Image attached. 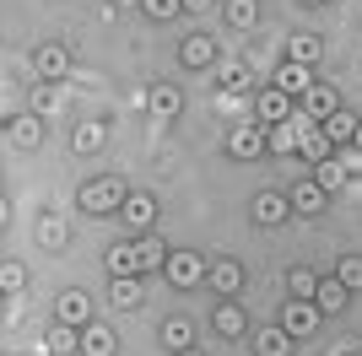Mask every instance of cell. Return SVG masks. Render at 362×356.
<instances>
[{"label": "cell", "instance_id": "1", "mask_svg": "<svg viewBox=\"0 0 362 356\" xmlns=\"http://www.w3.org/2000/svg\"><path fill=\"white\" fill-rule=\"evenodd\" d=\"M130 200V189H124V178H87L81 184V194H76V206L87 210V216H119V206Z\"/></svg>", "mask_w": 362, "mask_h": 356}, {"label": "cell", "instance_id": "2", "mask_svg": "<svg viewBox=\"0 0 362 356\" xmlns=\"http://www.w3.org/2000/svg\"><path fill=\"white\" fill-rule=\"evenodd\" d=\"M206 275H211V259L195 249H173L163 265V281L173 286V292H195V286H206Z\"/></svg>", "mask_w": 362, "mask_h": 356}, {"label": "cell", "instance_id": "3", "mask_svg": "<svg viewBox=\"0 0 362 356\" xmlns=\"http://www.w3.org/2000/svg\"><path fill=\"white\" fill-rule=\"evenodd\" d=\"M227 157L233 162H259V157H271V141H265V124H238V130H227Z\"/></svg>", "mask_w": 362, "mask_h": 356}, {"label": "cell", "instance_id": "4", "mask_svg": "<svg viewBox=\"0 0 362 356\" xmlns=\"http://www.w3.org/2000/svg\"><path fill=\"white\" fill-rule=\"evenodd\" d=\"M157 216H163V206H157V194H146V189H130V200L119 206V222L130 227V232H157Z\"/></svg>", "mask_w": 362, "mask_h": 356}, {"label": "cell", "instance_id": "5", "mask_svg": "<svg viewBox=\"0 0 362 356\" xmlns=\"http://www.w3.org/2000/svg\"><path fill=\"white\" fill-rule=\"evenodd\" d=\"M319 319H325V313H319L314 302H308V297H287V302H281V319H276V324L287 329L292 340H303V335H314V329H319Z\"/></svg>", "mask_w": 362, "mask_h": 356}, {"label": "cell", "instance_id": "6", "mask_svg": "<svg viewBox=\"0 0 362 356\" xmlns=\"http://www.w3.org/2000/svg\"><path fill=\"white\" fill-rule=\"evenodd\" d=\"M33 71H38V81H65V76H71V49H65L60 38L38 44L33 49Z\"/></svg>", "mask_w": 362, "mask_h": 356}, {"label": "cell", "instance_id": "7", "mask_svg": "<svg viewBox=\"0 0 362 356\" xmlns=\"http://www.w3.org/2000/svg\"><path fill=\"white\" fill-rule=\"evenodd\" d=\"M298 97L292 92H281V87H265V92H255V114H259V124H287L292 114H298Z\"/></svg>", "mask_w": 362, "mask_h": 356}, {"label": "cell", "instance_id": "8", "mask_svg": "<svg viewBox=\"0 0 362 356\" xmlns=\"http://www.w3.org/2000/svg\"><path fill=\"white\" fill-rule=\"evenodd\" d=\"M54 319H60V324L87 329V324H92V297L81 292V286H65V292L54 297Z\"/></svg>", "mask_w": 362, "mask_h": 356}, {"label": "cell", "instance_id": "9", "mask_svg": "<svg viewBox=\"0 0 362 356\" xmlns=\"http://www.w3.org/2000/svg\"><path fill=\"white\" fill-rule=\"evenodd\" d=\"M211 329L222 335V340H238V335H249V313L238 308V297H222L211 308Z\"/></svg>", "mask_w": 362, "mask_h": 356}, {"label": "cell", "instance_id": "10", "mask_svg": "<svg viewBox=\"0 0 362 356\" xmlns=\"http://www.w3.org/2000/svg\"><path fill=\"white\" fill-rule=\"evenodd\" d=\"M243 281H249V270H243L238 259H211V275H206V286H211L216 297H238Z\"/></svg>", "mask_w": 362, "mask_h": 356}, {"label": "cell", "instance_id": "11", "mask_svg": "<svg viewBox=\"0 0 362 356\" xmlns=\"http://www.w3.org/2000/svg\"><path fill=\"white\" fill-rule=\"evenodd\" d=\"M6 141H11L16 151H38V141H44V119H38V114H11V119H6Z\"/></svg>", "mask_w": 362, "mask_h": 356}, {"label": "cell", "instance_id": "12", "mask_svg": "<svg viewBox=\"0 0 362 356\" xmlns=\"http://www.w3.org/2000/svg\"><path fill=\"white\" fill-rule=\"evenodd\" d=\"M298 103H303V114L314 119V124H325V119H330V114H335V108H341V92H335V87H330V81H314V87L303 92Z\"/></svg>", "mask_w": 362, "mask_h": 356}, {"label": "cell", "instance_id": "13", "mask_svg": "<svg viewBox=\"0 0 362 356\" xmlns=\"http://www.w3.org/2000/svg\"><path fill=\"white\" fill-rule=\"evenodd\" d=\"M287 216H292V200H287L281 189H259V194H255V222H259V227H281Z\"/></svg>", "mask_w": 362, "mask_h": 356}, {"label": "cell", "instance_id": "14", "mask_svg": "<svg viewBox=\"0 0 362 356\" xmlns=\"http://www.w3.org/2000/svg\"><path fill=\"white\" fill-rule=\"evenodd\" d=\"M179 65L184 71H206V65H216V44L206 38V32H189L179 44Z\"/></svg>", "mask_w": 362, "mask_h": 356}, {"label": "cell", "instance_id": "15", "mask_svg": "<svg viewBox=\"0 0 362 356\" xmlns=\"http://www.w3.org/2000/svg\"><path fill=\"white\" fill-rule=\"evenodd\" d=\"M346 302H351V292L335 281V270H325V275H319V292H314V308L330 319V313H346Z\"/></svg>", "mask_w": 362, "mask_h": 356}, {"label": "cell", "instance_id": "16", "mask_svg": "<svg viewBox=\"0 0 362 356\" xmlns=\"http://www.w3.org/2000/svg\"><path fill=\"white\" fill-rule=\"evenodd\" d=\"M184 108V92L173 87V81H151L146 87V114H157V119H173Z\"/></svg>", "mask_w": 362, "mask_h": 356}, {"label": "cell", "instance_id": "17", "mask_svg": "<svg viewBox=\"0 0 362 356\" xmlns=\"http://www.w3.org/2000/svg\"><path fill=\"white\" fill-rule=\"evenodd\" d=\"M103 265H108V281H114V275H146V265H141V254H136V237H130V243H114V249L103 254Z\"/></svg>", "mask_w": 362, "mask_h": 356}, {"label": "cell", "instance_id": "18", "mask_svg": "<svg viewBox=\"0 0 362 356\" xmlns=\"http://www.w3.org/2000/svg\"><path fill=\"white\" fill-rule=\"evenodd\" d=\"M287 200H292V210H298V216H319V210H325V200H330V194L319 189L314 178H298V184H292V189H287Z\"/></svg>", "mask_w": 362, "mask_h": 356}, {"label": "cell", "instance_id": "19", "mask_svg": "<svg viewBox=\"0 0 362 356\" xmlns=\"http://www.w3.org/2000/svg\"><path fill=\"white\" fill-rule=\"evenodd\" d=\"M71 351H81V329L54 319V324L44 329V356H71Z\"/></svg>", "mask_w": 362, "mask_h": 356}, {"label": "cell", "instance_id": "20", "mask_svg": "<svg viewBox=\"0 0 362 356\" xmlns=\"http://www.w3.org/2000/svg\"><path fill=\"white\" fill-rule=\"evenodd\" d=\"M81 356H119V335L108 324H87L81 329Z\"/></svg>", "mask_w": 362, "mask_h": 356}, {"label": "cell", "instance_id": "21", "mask_svg": "<svg viewBox=\"0 0 362 356\" xmlns=\"http://www.w3.org/2000/svg\"><path fill=\"white\" fill-rule=\"evenodd\" d=\"M276 87L303 97V92L314 87V65H298V59H281V71H276Z\"/></svg>", "mask_w": 362, "mask_h": 356}, {"label": "cell", "instance_id": "22", "mask_svg": "<svg viewBox=\"0 0 362 356\" xmlns=\"http://www.w3.org/2000/svg\"><path fill=\"white\" fill-rule=\"evenodd\" d=\"M292 335L281 324H265V329H255V356H292Z\"/></svg>", "mask_w": 362, "mask_h": 356}, {"label": "cell", "instance_id": "23", "mask_svg": "<svg viewBox=\"0 0 362 356\" xmlns=\"http://www.w3.org/2000/svg\"><path fill=\"white\" fill-rule=\"evenodd\" d=\"M357 124H362V119L351 114V108H335V114L325 119V135H330V141H335V151H346L351 141H357Z\"/></svg>", "mask_w": 362, "mask_h": 356}, {"label": "cell", "instance_id": "24", "mask_svg": "<svg viewBox=\"0 0 362 356\" xmlns=\"http://www.w3.org/2000/svg\"><path fill=\"white\" fill-rule=\"evenodd\" d=\"M265 141H271V157H292V151L303 146L298 119H287V124H265Z\"/></svg>", "mask_w": 362, "mask_h": 356}, {"label": "cell", "instance_id": "25", "mask_svg": "<svg viewBox=\"0 0 362 356\" xmlns=\"http://www.w3.org/2000/svg\"><path fill=\"white\" fill-rule=\"evenodd\" d=\"M103 141H108V124H103V119H81V124H76V135H71V146L81 151V157L103 151Z\"/></svg>", "mask_w": 362, "mask_h": 356}, {"label": "cell", "instance_id": "26", "mask_svg": "<svg viewBox=\"0 0 362 356\" xmlns=\"http://www.w3.org/2000/svg\"><path fill=\"white\" fill-rule=\"evenodd\" d=\"M319 54H325V38H319V32H292L287 38V59H298V65H314Z\"/></svg>", "mask_w": 362, "mask_h": 356}, {"label": "cell", "instance_id": "27", "mask_svg": "<svg viewBox=\"0 0 362 356\" xmlns=\"http://www.w3.org/2000/svg\"><path fill=\"white\" fill-rule=\"evenodd\" d=\"M136 254H141V265H146V275H151V270L168 265V254H173V249H168L157 232H141V237H136Z\"/></svg>", "mask_w": 362, "mask_h": 356}, {"label": "cell", "instance_id": "28", "mask_svg": "<svg viewBox=\"0 0 362 356\" xmlns=\"http://www.w3.org/2000/svg\"><path fill=\"white\" fill-rule=\"evenodd\" d=\"M222 16H227V28H233V32H249L259 22V0H227Z\"/></svg>", "mask_w": 362, "mask_h": 356}, {"label": "cell", "instance_id": "29", "mask_svg": "<svg viewBox=\"0 0 362 356\" xmlns=\"http://www.w3.org/2000/svg\"><path fill=\"white\" fill-rule=\"evenodd\" d=\"M314 184L325 194H335L341 184H346V157H325V162H314Z\"/></svg>", "mask_w": 362, "mask_h": 356}, {"label": "cell", "instance_id": "30", "mask_svg": "<svg viewBox=\"0 0 362 356\" xmlns=\"http://www.w3.org/2000/svg\"><path fill=\"white\" fill-rule=\"evenodd\" d=\"M108 297H114V308H141V275H114Z\"/></svg>", "mask_w": 362, "mask_h": 356}, {"label": "cell", "instance_id": "31", "mask_svg": "<svg viewBox=\"0 0 362 356\" xmlns=\"http://www.w3.org/2000/svg\"><path fill=\"white\" fill-rule=\"evenodd\" d=\"M163 345L168 351H189V345H195V324H189V319H168L163 324Z\"/></svg>", "mask_w": 362, "mask_h": 356}, {"label": "cell", "instance_id": "32", "mask_svg": "<svg viewBox=\"0 0 362 356\" xmlns=\"http://www.w3.org/2000/svg\"><path fill=\"white\" fill-rule=\"evenodd\" d=\"M330 270H335V281L346 286V292H362V254H341Z\"/></svg>", "mask_w": 362, "mask_h": 356}, {"label": "cell", "instance_id": "33", "mask_svg": "<svg viewBox=\"0 0 362 356\" xmlns=\"http://www.w3.org/2000/svg\"><path fill=\"white\" fill-rule=\"evenodd\" d=\"M319 275H325V270H308V265H298L287 275V297H308V302H314V292H319Z\"/></svg>", "mask_w": 362, "mask_h": 356}, {"label": "cell", "instance_id": "34", "mask_svg": "<svg viewBox=\"0 0 362 356\" xmlns=\"http://www.w3.org/2000/svg\"><path fill=\"white\" fill-rule=\"evenodd\" d=\"M0 292L6 297L28 292V265H22V259H6V265H0Z\"/></svg>", "mask_w": 362, "mask_h": 356}, {"label": "cell", "instance_id": "35", "mask_svg": "<svg viewBox=\"0 0 362 356\" xmlns=\"http://www.w3.org/2000/svg\"><path fill=\"white\" fill-rule=\"evenodd\" d=\"M222 87L227 92H249V87H255V76H249L243 59H238V65H222Z\"/></svg>", "mask_w": 362, "mask_h": 356}, {"label": "cell", "instance_id": "36", "mask_svg": "<svg viewBox=\"0 0 362 356\" xmlns=\"http://www.w3.org/2000/svg\"><path fill=\"white\" fill-rule=\"evenodd\" d=\"M141 11H146L151 22H173V16L184 11V0H141Z\"/></svg>", "mask_w": 362, "mask_h": 356}, {"label": "cell", "instance_id": "37", "mask_svg": "<svg viewBox=\"0 0 362 356\" xmlns=\"http://www.w3.org/2000/svg\"><path fill=\"white\" fill-rule=\"evenodd\" d=\"M38 243H44V249H60V243H71V227H65V222H54V216H49V222L38 227Z\"/></svg>", "mask_w": 362, "mask_h": 356}, {"label": "cell", "instance_id": "38", "mask_svg": "<svg viewBox=\"0 0 362 356\" xmlns=\"http://www.w3.org/2000/svg\"><path fill=\"white\" fill-rule=\"evenodd\" d=\"M49 108H60V87H54V81H44L38 97H33V114H49Z\"/></svg>", "mask_w": 362, "mask_h": 356}, {"label": "cell", "instance_id": "39", "mask_svg": "<svg viewBox=\"0 0 362 356\" xmlns=\"http://www.w3.org/2000/svg\"><path fill=\"white\" fill-rule=\"evenodd\" d=\"M184 11H211V0H184Z\"/></svg>", "mask_w": 362, "mask_h": 356}, {"label": "cell", "instance_id": "40", "mask_svg": "<svg viewBox=\"0 0 362 356\" xmlns=\"http://www.w3.org/2000/svg\"><path fill=\"white\" fill-rule=\"evenodd\" d=\"M173 356H206V351H200V345H189V351H173Z\"/></svg>", "mask_w": 362, "mask_h": 356}, {"label": "cell", "instance_id": "41", "mask_svg": "<svg viewBox=\"0 0 362 356\" xmlns=\"http://www.w3.org/2000/svg\"><path fill=\"white\" fill-rule=\"evenodd\" d=\"M351 151H362V124H357V141H351Z\"/></svg>", "mask_w": 362, "mask_h": 356}, {"label": "cell", "instance_id": "42", "mask_svg": "<svg viewBox=\"0 0 362 356\" xmlns=\"http://www.w3.org/2000/svg\"><path fill=\"white\" fill-rule=\"evenodd\" d=\"M303 6H325V0H303Z\"/></svg>", "mask_w": 362, "mask_h": 356}, {"label": "cell", "instance_id": "43", "mask_svg": "<svg viewBox=\"0 0 362 356\" xmlns=\"http://www.w3.org/2000/svg\"><path fill=\"white\" fill-rule=\"evenodd\" d=\"M351 356H357V351H351Z\"/></svg>", "mask_w": 362, "mask_h": 356}, {"label": "cell", "instance_id": "44", "mask_svg": "<svg viewBox=\"0 0 362 356\" xmlns=\"http://www.w3.org/2000/svg\"><path fill=\"white\" fill-rule=\"evenodd\" d=\"M357 356H362V351H357Z\"/></svg>", "mask_w": 362, "mask_h": 356}]
</instances>
